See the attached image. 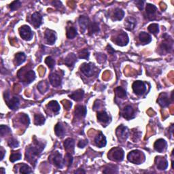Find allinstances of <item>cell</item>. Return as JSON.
<instances>
[{"label": "cell", "instance_id": "16", "mask_svg": "<svg viewBox=\"0 0 174 174\" xmlns=\"http://www.w3.org/2000/svg\"><path fill=\"white\" fill-rule=\"evenodd\" d=\"M33 25L36 28H38L42 23V16L39 12H35L32 16Z\"/></svg>", "mask_w": 174, "mask_h": 174}, {"label": "cell", "instance_id": "32", "mask_svg": "<svg viewBox=\"0 0 174 174\" xmlns=\"http://www.w3.org/2000/svg\"><path fill=\"white\" fill-rule=\"evenodd\" d=\"M24 78H25L24 80L25 82L27 84H29L35 80L36 74L33 70H29V71H27L25 74Z\"/></svg>", "mask_w": 174, "mask_h": 174}, {"label": "cell", "instance_id": "9", "mask_svg": "<svg viewBox=\"0 0 174 174\" xmlns=\"http://www.w3.org/2000/svg\"><path fill=\"white\" fill-rule=\"evenodd\" d=\"M129 42V37L127 36V34L125 32H122L119 36L116 37V40H115V43L117 45L120 46H126Z\"/></svg>", "mask_w": 174, "mask_h": 174}, {"label": "cell", "instance_id": "21", "mask_svg": "<svg viewBox=\"0 0 174 174\" xmlns=\"http://www.w3.org/2000/svg\"><path fill=\"white\" fill-rule=\"evenodd\" d=\"M157 8L155 6L150 4H147L146 10L148 17L150 18V19H152V18L155 17V14H156L157 12Z\"/></svg>", "mask_w": 174, "mask_h": 174}, {"label": "cell", "instance_id": "52", "mask_svg": "<svg viewBox=\"0 0 174 174\" xmlns=\"http://www.w3.org/2000/svg\"><path fill=\"white\" fill-rule=\"evenodd\" d=\"M66 104H63L64 105V107L67 109V110H70V108H71V105H72V104H71V102H70L69 101H66Z\"/></svg>", "mask_w": 174, "mask_h": 174}, {"label": "cell", "instance_id": "18", "mask_svg": "<svg viewBox=\"0 0 174 174\" xmlns=\"http://www.w3.org/2000/svg\"><path fill=\"white\" fill-rule=\"evenodd\" d=\"M157 168L160 170H165L168 167V162L165 158L158 157L156 158Z\"/></svg>", "mask_w": 174, "mask_h": 174}, {"label": "cell", "instance_id": "50", "mask_svg": "<svg viewBox=\"0 0 174 174\" xmlns=\"http://www.w3.org/2000/svg\"><path fill=\"white\" fill-rule=\"evenodd\" d=\"M87 144H88V141H86V140H80L78 142V146L80 148H85L86 146L87 145Z\"/></svg>", "mask_w": 174, "mask_h": 174}, {"label": "cell", "instance_id": "36", "mask_svg": "<svg viewBox=\"0 0 174 174\" xmlns=\"http://www.w3.org/2000/svg\"><path fill=\"white\" fill-rule=\"evenodd\" d=\"M77 36V31L74 27L67 28V37L69 39H73Z\"/></svg>", "mask_w": 174, "mask_h": 174}, {"label": "cell", "instance_id": "30", "mask_svg": "<svg viewBox=\"0 0 174 174\" xmlns=\"http://www.w3.org/2000/svg\"><path fill=\"white\" fill-rule=\"evenodd\" d=\"M55 134L57 135L58 137H59V138H63V137H64L65 134V130L63 128V125H61V123H59L55 125Z\"/></svg>", "mask_w": 174, "mask_h": 174}, {"label": "cell", "instance_id": "11", "mask_svg": "<svg viewBox=\"0 0 174 174\" xmlns=\"http://www.w3.org/2000/svg\"><path fill=\"white\" fill-rule=\"evenodd\" d=\"M154 149L158 152H163L167 148V142L163 139H159L155 142Z\"/></svg>", "mask_w": 174, "mask_h": 174}, {"label": "cell", "instance_id": "28", "mask_svg": "<svg viewBox=\"0 0 174 174\" xmlns=\"http://www.w3.org/2000/svg\"><path fill=\"white\" fill-rule=\"evenodd\" d=\"M26 59V56L23 52H18L16 55H15V59L14 63L17 66L23 63Z\"/></svg>", "mask_w": 174, "mask_h": 174}, {"label": "cell", "instance_id": "41", "mask_svg": "<svg viewBox=\"0 0 174 174\" xmlns=\"http://www.w3.org/2000/svg\"><path fill=\"white\" fill-rule=\"evenodd\" d=\"M22 157V154L21 153H18V152H12V154L10 155V160L11 162L14 163L15 161H17L18 160H20Z\"/></svg>", "mask_w": 174, "mask_h": 174}, {"label": "cell", "instance_id": "13", "mask_svg": "<svg viewBox=\"0 0 174 174\" xmlns=\"http://www.w3.org/2000/svg\"><path fill=\"white\" fill-rule=\"evenodd\" d=\"M80 70L85 76L88 77L91 76L93 74V66L91 63H83L80 67Z\"/></svg>", "mask_w": 174, "mask_h": 174}, {"label": "cell", "instance_id": "20", "mask_svg": "<svg viewBox=\"0 0 174 174\" xmlns=\"http://www.w3.org/2000/svg\"><path fill=\"white\" fill-rule=\"evenodd\" d=\"M157 102L163 108L167 107L170 104L169 99L168 97V96H167V95L165 94V93H162V94L160 95L159 98L158 99Z\"/></svg>", "mask_w": 174, "mask_h": 174}, {"label": "cell", "instance_id": "4", "mask_svg": "<svg viewBox=\"0 0 174 174\" xmlns=\"http://www.w3.org/2000/svg\"><path fill=\"white\" fill-rule=\"evenodd\" d=\"M133 90L136 95H142L146 91V86L145 83L142 81H135L133 82Z\"/></svg>", "mask_w": 174, "mask_h": 174}, {"label": "cell", "instance_id": "5", "mask_svg": "<svg viewBox=\"0 0 174 174\" xmlns=\"http://www.w3.org/2000/svg\"><path fill=\"white\" fill-rule=\"evenodd\" d=\"M19 33L21 38L25 40L29 41V40H31L33 38V33L32 32V29L27 25L22 26L19 29Z\"/></svg>", "mask_w": 174, "mask_h": 174}, {"label": "cell", "instance_id": "14", "mask_svg": "<svg viewBox=\"0 0 174 174\" xmlns=\"http://www.w3.org/2000/svg\"><path fill=\"white\" fill-rule=\"evenodd\" d=\"M79 25L80 27V30L82 33H84L89 28L90 25L89 18L85 16H81L79 18Z\"/></svg>", "mask_w": 174, "mask_h": 174}, {"label": "cell", "instance_id": "34", "mask_svg": "<svg viewBox=\"0 0 174 174\" xmlns=\"http://www.w3.org/2000/svg\"><path fill=\"white\" fill-rule=\"evenodd\" d=\"M99 32V25L96 23H90L89 26V35H93L95 33H98Z\"/></svg>", "mask_w": 174, "mask_h": 174}, {"label": "cell", "instance_id": "15", "mask_svg": "<svg viewBox=\"0 0 174 174\" xmlns=\"http://www.w3.org/2000/svg\"><path fill=\"white\" fill-rule=\"evenodd\" d=\"M45 38L48 44H54L56 41L55 32L51 29H46L45 32Z\"/></svg>", "mask_w": 174, "mask_h": 174}, {"label": "cell", "instance_id": "1", "mask_svg": "<svg viewBox=\"0 0 174 174\" xmlns=\"http://www.w3.org/2000/svg\"><path fill=\"white\" fill-rule=\"evenodd\" d=\"M128 160L134 164H140L145 160L144 154L142 153V152L135 150L130 152L128 156H127Z\"/></svg>", "mask_w": 174, "mask_h": 174}, {"label": "cell", "instance_id": "19", "mask_svg": "<svg viewBox=\"0 0 174 174\" xmlns=\"http://www.w3.org/2000/svg\"><path fill=\"white\" fill-rule=\"evenodd\" d=\"M95 142L97 146L99 148H103L106 145V138H105L103 133L100 132L99 134L95 138Z\"/></svg>", "mask_w": 174, "mask_h": 174}, {"label": "cell", "instance_id": "29", "mask_svg": "<svg viewBox=\"0 0 174 174\" xmlns=\"http://www.w3.org/2000/svg\"><path fill=\"white\" fill-rule=\"evenodd\" d=\"M124 16H125V12L122 9L116 8L113 13V20L114 21H120L122 20Z\"/></svg>", "mask_w": 174, "mask_h": 174}, {"label": "cell", "instance_id": "10", "mask_svg": "<svg viewBox=\"0 0 174 174\" xmlns=\"http://www.w3.org/2000/svg\"><path fill=\"white\" fill-rule=\"evenodd\" d=\"M49 80L51 85L55 87H59L61 85V78L56 73H52L49 76Z\"/></svg>", "mask_w": 174, "mask_h": 174}, {"label": "cell", "instance_id": "35", "mask_svg": "<svg viewBox=\"0 0 174 174\" xmlns=\"http://www.w3.org/2000/svg\"><path fill=\"white\" fill-rule=\"evenodd\" d=\"M115 92H116V95L117 97L120 99H125L127 97V93L125 90L123 89L122 87H117L115 89Z\"/></svg>", "mask_w": 174, "mask_h": 174}, {"label": "cell", "instance_id": "39", "mask_svg": "<svg viewBox=\"0 0 174 174\" xmlns=\"http://www.w3.org/2000/svg\"><path fill=\"white\" fill-rule=\"evenodd\" d=\"M19 119H20V121H21V123L22 124H23V125H25L27 126L29 125V124L30 123V120H29V116H28L27 114H21Z\"/></svg>", "mask_w": 174, "mask_h": 174}, {"label": "cell", "instance_id": "40", "mask_svg": "<svg viewBox=\"0 0 174 174\" xmlns=\"http://www.w3.org/2000/svg\"><path fill=\"white\" fill-rule=\"evenodd\" d=\"M105 173H118V167L114 165H109L104 171Z\"/></svg>", "mask_w": 174, "mask_h": 174}, {"label": "cell", "instance_id": "51", "mask_svg": "<svg viewBox=\"0 0 174 174\" xmlns=\"http://www.w3.org/2000/svg\"><path fill=\"white\" fill-rule=\"evenodd\" d=\"M135 3L139 10H142L143 7H144V1H136L135 2Z\"/></svg>", "mask_w": 174, "mask_h": 174}, {"label": "cell", "instance_id": "43", "mask_svg": "<svg viewBox=\"0 0 174 174\" xmlns=\"http://www.w3.org/2000/svg\"><path fill=\"white\" fill-rule=\"evenodd\" d=\"M65 159H63L64 164L68 166V167L71 166V164H72V162H73V158H72V157H71V154L67 153L66 155H65Z\"/></svg>", "mask_w": 174, "mask_h": 174}, {"label": "cell", "instance_id": "25", "mask_svg": "<svg viewBox=\"0 0 174 174\" xmlns=\"http://www.w3.org/2000/svg\"><path fill=\"white\" fill-rule=\"evenodd\" d=\"M139 39L143 44H146L152 41V38L150 34L146 32H141L139 33Z\"/></svg>", "mask_w": 174, "mask_h": 174}, {"label": "cell", "instance_id": "42", "mask_svg": "<svg viewBox=\"0 0 174 174\" xmlns=\"http://www.w3.org/2000/svg\"><path fill=\"white\" fill-rule=\"evenodd\" d=\"M32 170L26 164H23L20 168V173H32Z\"/></svg>", "mask_w": 174, "mask_h": 174}, {"label": "cell", "instance_id": "2", "mask_svg": "<svg viewBox=\"0 0 174 174\" xmlns=\"http://www.w3.org/2000/svg\"><path fill=\"white\" fill-rule=\"evenodd\" d=\"M44 148V147L43 146H40V145H38V144L33 146V147L28 148L26 152V160L29 161L30 162L31 159H33L35 157L39 156V154L41 153Z\"/></svg>", "mask_w": 174, "mask_h": 174}, {"label": "cell", "instance_id": "54", "mask_svg": "<svg viewBox=\"0 0 174 174\" xmlns=\"http://www.w3.org/2000/svg\"><path fill=\"white\" fill-rule=\"evenodd\" d=\"M74 173H85V172L82 169H79L78 170L75 171Z\"/></svg>", "mask_w": 174, "mask_h": 174}, {"label": "cell", "instance_id": "48", "mask_svg": "<svg viewBox=\"0 0 174 174\" xmlns=\"http://www.w3.org/2000/svg\"><path fill=\"white\" fill-rule=\"evenodd\" d=\"M21 6V2L20 1H14L10 5V8L12 10H17Z\"/></svg>", "mask_w": 174, "mask_h": 174}, {"label": "cell", "instance_id": "45", "mask_svg": "<svg viewBox=\"0 0 174 174\" xmlns=\"http://www.w3.org/2000/svg\"><path fill=\"white\" fill-rule=\"evenodd\" d=\"M45 63H46V65H48L49 68H51V69H52V68L55 67V61L51 57H48L46 58Z\"/></svg>", "mask_w": 174, "mask_h": 174}, {"label": "cell", "instance_id": "49", "mask_svg": "<svg viewBox=\"0 0 174 174\" xmlns=\"http://www.w3.org/2000/svg\"><path fill=\"white\" fill-rule=\"evenodd\" d=\"M18 145H19V144H18V142L15 139L12 138L8 141V146L11 148H17L18 146Z\"/></svg>", "mask_w": 174, "mask_h": 174}, {"label": "cell", "instance_id": "3", "mask_svg": "<svg viewBox=\"0 0 174 174\" xmlns=\"http://www.w3.org/2000/svg\"><path fill=\"white\" fill-rule=\"evenodd\" d=\"M4 99L7 104L8 106L12 110H16L19 105V99L17 97H10V94L8 93H4Z\"/></svg>", "mask_w": 174, "mask_h": 174}, {"label": "cell", "instance_id": "12", "mask_svg": "<svg viewBox=\"0 0 174 174\" xmlns=\"http://www.w3.org/2000/svg\"><path fill=\"white\" fill-rule=\"evenodd\" d=\"M169 36L167 38H165V40L161 43V48L166 52H171L173 48V40L172 38H169Z\"/></svg>", "mask_w": 174, "mask_h": 174}, {"label": "cell", "instance_id": "33", "mask_svg": "<svg viewBox=\"0 0 174 174\" xmlns=\"http://www.w3.org/2000/svg\"><path fill=\"white\" fill-rule=\"evenodd\" d=\"M47 107L51 110L54 113H57L60 110V105L58 104L57 101H50L47 105Z\"/></svg>", "mask_w": 174, "mask_h": 174}, {"label": "cell", "instance_id": "37", "mask_svg": "<svg viewBox=\"0 0 174 174\" xmlns=\"http://www.w3.org/2000/svg\"><path fill=\"white\" fill-rule=\"evenodd\" d=\"M35 125H42L45 123V118L41 114L35 115Z\"/></svg>", "mask_w": 174, "mask_h": 174}, {"label": "cell", "instance_id": "47", "mask_svg": "<svg viewBox=\"0 0 174 174\" xmlns=\"http://www.w3.org/2000/svg\"><path fill=\"white\" fill-rule=\"evenodd\" d=\"M38 87V89L40 90V91L42 93H43V89H44V93H45L48 90V84L46 83L45 81L44 82L42 81L39 84Z\"/></svg>", "mask_w": 174, "mask_h": 174}, {"label": "cell", "instance_id": "38", "mask_svg": "<svg viewBox=\"0 0 174 174\" xmlns=\"http://www.w3.org/2000/svg\"><path fill=\"white\" fill-rule=\"evenodd\" d=\"M148 29L150 33L157 35V34L159 32V29H158V25L157 24H151L148 26Z\"/></svg>", "mask_w": 174, "mask_h": 174}, {"label": "cell", "instance_id": "53", "mask_svg": "<svg viewBox=\"0 0 174 174\" xmlns=\"http://www.w3.org/2000/svg\"><path fill=\"white\" fill-rule=\"evenodd\" d=\"M108 52L110 54H114L115 51H114V49L112 48V46L110 45H109V46H108Z\"/></svg>", "mask_w": 174, "mask_h": 174}, {"label": "cell", "instance_id": "46", "mask_svg": "<svg viewBox=\"0 0 174 174\" xmlns=\"http://www.w3.org/2000/svg\"><path fill=\"white\" fill-rule=\"evenodd\" d=\"M78 55L80 59H88L89 57V52L87 49H84L79 52Z\"/></svg>", "mask_w": 174, "mask_h": 174}, {"label": "cell", "instance_id": "27", "mask_svg": "<svg viewBox=\"0 0 174 174\" xmlns=\"http://www.w3.org/2000/svg\"><path fill=\"white\" fill-rule=\"evenodd\" d=\"M76 56L74 53H70L67 56V57L65 59V63L66 64L68 67L73 66L74 63L76 61Z\"/></svg>", "mask_w": 174, "mask_h": 174}, {"label": "cell", "instance_id": "22", "mask_svg": "<svg viewBox=\"0 0 174 174\" xmlns=\"http://www.w3.org/2000/svg\"><path fill=\"white\" fill-rule=\"evenodd\" d=\"M136 20L133 17H129L126 18L125 26L126 29L128 31H132L134 29L135 27L136 26Z\"/></svg>", "mask_w": 174, "mask_h": 174}, {"label": "cell", "instance_id": "8", "mask_svg": "<svg viewBox=\"0 0 174 174\" xmlns=\"http://www.w3.org/2000/svg\"><path fill=\"white\" fill-rule=\"evenodd\" d=\"M116 135L118 137V138L119 139V140H126L127 137H128V134H129V130L127 127L123 126V125H120V127H119L116 129Z\"/></svg>", "mask_w": 174, "mask_h": 174}, {"label": "cell", "instance_id": "7", "mask_svg": "<svg viewBox=\"0 0 174 174\" xmlns=\"http://www.w3.org/2000/svg\"><path fill=\"white\" fill-rule=\"evenodd\" d=\"M51 158L52 159V163L58 168L61 169L63 167L64 161L63 158H62V155L59 152H54L51 156Z\"/></svg>", "mask_w": 174, "mask_h": 174}, {"label": "cell", "instance_id": "31", "mask_svg": "<svg viewBox=\"0 0 174 174\" xmlns=\"http://www.w3.org/2000/svg\"><path fill=\"white\" fill-rule=\"evenodd\" d=\"M97 119L103 123H107L110 121V117L105 111H101L97 113Z\"/></svg>", "mask_w": 174, "mask_h": 174}, {"label": "cell", "instance_id": "56", "mask_svg": "<svg viewBox=\"0 0 174 174\" xmlns=\"http://www.w3.org/2000/svg\"><path fill=\"white\" fill-rule=\"evenodd\" d=\"M1 171H2V173L3 174L6 173V172H4V168H1Z\"/></svg>", "mask_w": 174, "mask_h": 174}, {"label": "cell", "instance_id": "6", "mask_svg": "<svg viewBox=\"0 0 174 174\" xmlns=\"http://www.w3.org/2000/svg\"><path fill=\"white\" fill-rule=\"evenodd\" d=\"M124 155H125V154H124V151L123 149L116 148H113L112 150L110 152V153L108 154V157L113 158V160L121 161L123 160Z\"/></svg>", "mask_w": 174, "mask_h": 174}, {"label": "cell", "instance_id": "24", "mask_svg": "<svg viewBox=\"0 0 174 174\" xmlns=\"http://www.w3.org/2000/svg\"><path fill=\"white\" fill-rule=\"evenodd\" d=\"M74 112L77 117H85L86 114V108L83 105H78L75 108Z\"/></svg>", "mask_w": 174, "mask_h": 174}, {"label": "cell", "instance_id": "44", "mask_svg": "<svg viewBox=\"0 0 174 174\" xmlns=\"http://www.w3.org/2000/svg\"><path fill=\"white\" fill-rule=\"evenodd\" d=\"M10 133V129L8 127L5 125H1V127H0V133H1L2 137H4L5 135H7Z\"/></svg>", "mask_w": 174, "mask_h": 174}, {"label": "cell", "instance_id": "17", "mask_svg": "<svg viewBox=\"0 0 174 174\" xmlns=\"http://www.w3.org/2000/svg\"><path fill=\"white\" fill-rule=\"evenodd\" d=\"M123 116L125 119L130 120L134 117V110L130 105H127L123 111Z\"/></svg>", "mask_w": 174, "mask_h": 174}, {"label": "cell", "instance_id": "26", "mask_svg": "<svg viewBox=\"0 0 174 174\" xmlns=\"http://www.w3.org/2000/svg\"><path fill=\"white\" fill-rule=\"evenodd\" d=\"M84 94H85V93H84L83 90L79 89V90H78V91L73 93L72 94L70 95L69 96H70V97L74 99V101H81L82 99L84 97Z\"/></svg>", "mask_w": 174, "mask_h": 174}, {"label": "cell", "instance_id": "23", "mask_svg": "<svg viewBox=\"0 0 174 174\" xmlns=\"http://www.w3.org/2000/svg\"><path fill=\"white\" fill-rule=\"evenodd\" d=\"M75 142L72 138H67L64 142L65 149L68 152H74Z\"/></svg>", "mask_w": 174, "mask_h": 174}, {"label": "cell", "instance_id": "55", "mask_svg": "<svg viewBox=\"0 0 174 174\" xmlns=\"http://www.w3.org/2000/svg\"><path fill=\"white\" fill-rule=\"evenodd\" d=\"M4 153H5V151H4V149H3L2 148H1V154H2V158H1V159L2 160L3 158H4Z\"/></svg>", "mask_w": 174, "mask_h": 174}]
</instances>
